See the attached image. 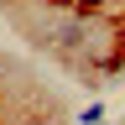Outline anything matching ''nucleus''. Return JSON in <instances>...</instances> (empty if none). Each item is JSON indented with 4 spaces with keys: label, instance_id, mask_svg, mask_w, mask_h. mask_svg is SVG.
<instances>
[{
    "label": "nucleus",
    "instance_id": "nucleus-1",
    "mask_svg": "<svg viewBox=\"0 0 125 125\" xmlns=\"http://www.w3.org/2000/svg\"><path fill=\"white\" fill-rule=\"evenodd\" d=\"M78 120H83V125H104V109H99V104H89V109H78Z\"/></svg>",
    "mask_w": 125,
    "mask_h": 125
},
{
    "label": "nucleus",
    "instance_id": "nucleus-2",
    "mask_svg": "<svg viewBox=\"0 0 125 125\" xmlns=\"http://www.w3.org/2000/svg\"><path fill=\"white\" fill-rule=\"evenodd\" d=\"M31 125H42V120H31Z\"/></svg>",
    "mask_w": 125,
    "mask_h": 125
}]
</instances>
